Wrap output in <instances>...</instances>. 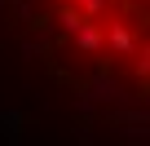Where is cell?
Returning <instances> with one entry per match:
<instances>
[{
    "label": "cell",
    "mask_w": 150,
    "mask_h": 146,
    "mask_svg": "<svg viewBox=\"0 0 150 146\" xmlns=\"http://www.w3.org/2000/svg\"><path fill=\"white\" fill-rule=\"evenodd\" d=\"M137 75H141V80L150 75V44H146V49H137Z\"/></svg>",
    "instance_id": "5b68a950"
},
{
    "label": "cell",
    "mask_w": 150,
    "mask_h": 146,
    "mask_svg": "<svg viewBox=\"0 0 150 146\" xmlns=\"http://www.w3.org/2000/svg\"><path fill=\"white\" fill-rule=\"evenodd\" d=\"M57 22H62V31H80V22H84V9H71V0H66V5L57 9Z\"/></svg>",
    "instance_id": "3957f363"
},
{
    "label": "cell",
    "mask_w": 150,
    "mask_h": 146,
    "mask_svg": "<svg viewBox=\"0 0 150 146\" xmlns=\"http://www.w3.org/2000/svg\"><path fill=\"white\" fill-rule=\"evenodd\" d=\"M75 5L84 9V18H102L106 14V0H75Z\"/></svg>",
    "instance_id": "277c9868"
},
{
    "label": "cell",
    "mask_w": 150,
    "mask_h": 146,
    "mask_svg": "<svg viewBox=\"0 0 150 146\" xmlns=\"http://www.w3.org/2000/svg\"><path fill=\"white\" fill-rule=\"evenodd\" d=\"M62 5H66V0H62ZM71 5H75V0H71Z\"/></svg>",
    "instance_id": "8992f818"
},
{
    "label": "cell",
    "mask_w": 150,
    "mask_h": 146,
    "mask_svg": "<svg viewBox=\"0 0 150 146\" xmlns=\"http://www.w3.org/2000/svg\"><path fill=\"white\" fill-rule=\"evenodd\" d=\"M75 49L80 53H102L106 49V31L97 27V18H84L80 31H75Z\"/></svg>",
    "instance_id": "7a4b0ae2"
},
{
    "label": "cell",
    "mask_w": 150,
    "mask_h": 146,
    "mask_svg": "<svg viewBox=\"0 0 150 146\" xmlns=\"http://www.w3.org/2000/svg\"><path fill=\"white\" fill-rule=\"evenodd\" d=\"M106 49L119 53V58H132V53H137V31H132L128 22H110V27H106Z\"/></svg>",
    "instance_id": "6da1fadb"
}]
</instances>
